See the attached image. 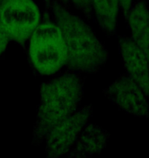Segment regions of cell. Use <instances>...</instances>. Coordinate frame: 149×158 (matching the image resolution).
Wrapping results in <instances>:
<instances>
[{"label": "cell", "instance_id": "obj_1", "mask_svg": "<svg viewBox=\"0 0 149 158\" xmlns=\"http://www.w3.org/2000/svg\"><path fill=\"white\" fill-rule=\"evenodd\" d=\"M45 3L62 30L69 72L95 74L100 71L107 61L109 53L91 27L59 0H45Z\"/></svg>", "mask_w": 149, "mask_h": 158}, {"label": "cell", "instance_id": "obj_2", "mask_svg": "<svg viewBox=\"0 0 149 158\" xmlns=\"http://www.w3.org/2000/svg\"><path fill=\"white\" fill-rule=\"evenodd\" d=\"M84 92V78L68 72L42 83L32 133V144L39 146L51 130L79 109Z\"/></svg>", "mask_w": 149, "mask_h": 158}, {"label": "cell", "instance_id": "obj_3", "mask_svg": "<svg viewBox=\"0 0 149 158\" xmlns=\"http://www.w3.org/2000/svg\"><path fill=\"white\" fill-rule=\"evenodd\" d=\"M29 57L35 71L42 75L58 72L68 60V51L62 30L47 18L30 38Z\"/></svg>", "mask_w": 149, "mask_h": 158}, {"label": "cell", "instance_id": "obj_4", "mask_svg": "<svg viewBox=\"0 0 149 158\" xmlns=\"http://www.w3.org/2000/svg\"><path fill=\"white\" fill-rule=\"evenodd\" d=\"M0 23L10 40L23 47L40 23V12L33 0H2Z\"/></svg>", "mask_w": 149, "mask_h": 158}, {"label": "cell", "instance_id": "obj_5", "mask_svg": "<svg viewBox=\"0 0 149 158\" xmlns=\"http://www.w3.org/2000/svg\"><path fill=\"white\" fill-rule=\"evenodd\" d=\"M92 114V106L79 108L72 115L56 126L45 139V157L61 158L68 153Z\"/></svg>", "mask_w": 149, "mask_h": 158}, {"label": "cell", "instance_id": "obj_6", "mask_svg": "<svg viewBox=\"0 0 149 158\" xmlns=\"http://www.w3.org/2000/svg\"><path fill=\"white\" fill-rule=\"evenodd\" d=\"M103 93L121 110L134 116H149L148 98L139 85L126 73L121 74Z\"/></svg>", "mask_w": 149, "mask_h": 158}, {"label": "cell", "instance_id": "obj_7", "mask_svg": "<svg viewBox=\"0 0 149 158\" xmlns=\"http://www.w3.org/2000/svg\"><path fill=\"white\" fill-rule=\"evenodd\" d=\"M118 46L126 74L139 85L149 99V63L145 55L129 36H121Z\"/></svg>", "mask_w": 149, "mask_h": 158}, {"label": "cell", "instance_id": "obj_8", "mask_svg": "<svg viewBox=\"0 0 149 158\" xmlns=\"http://www.w3.org/2000/svg\"><path fill=\"white\" fill-rule=\"evenodd\" d=\"M109 136V133L104 128L88 123L65 155L66 158H91L95 154H100L107 146Z\"/></svg>", "mask_w": 149, "mask_h": 158}, {"label": "cell", "instance_id": "obj_9", "mask_svg": "<svg viewBox=\"0 0 149 158\" xmlns=\"http://www.w3.org/2000/svg\"><path fill=\"white\" fill-rule=\"evenodd\" d=\"M126 20L133 40L149 63V10L146 0H135Z\"/></svg>", "mask_w": 149, "mask_h": 158}, {"label": "cell", "instance_id": "obj_10", "mask_svg": "<svg viewBox=\"0 0 149 158\" xmlns=\"http://www.w3.org/2000/svg\"><path fill=\"white\" fill-rule=\"evenodd\" d=\"M120 9L119 0H92L94 19L101 30L109 36L116 33Z\"/></svg>", "mask_w": 149, "mask_h": 158}, {"label": "cell", "instance_id": "obj_11", "mask_svg": "<svg viewBox=\"0 0 149 158\" xmlns=\"http://www.w3.org/2000/svg\"><path fill=\"white\" fill-rule=\"evenodd\" d=\"M69 2L72 4L77 10L81 11L85 17L88 19H94L92 0H69Z\"/></svg>", "mask_w": 149, "mask_h": 158}, {"label": "cell", "instance_id": "obj_12", "mask_svg": "<svg viewBox=\"0 0 149 158\" xmlns=\"http://www.w3.org/2000/svg\"><path fill=\"white\" fill-rule=\"evenodd\" d=\"M10 40V38L6 30L0 23V56L2 55V53L6 51Z\"/></svg>", "mask_w": 149, "mask_h": 158}, {"label": "cell", "instance_id": "obj_13", "mask_svg": "<svg viewBox=\"0 0 149 158\" xmlns=\"http://www.w3.org/2000/svg\"><path fill=\"white\" fill-rule=\"evenodd\" d=\"M134 1L135 0H119L120 5H121V10H122L123 14H124L125 19L127 18L129 10H130V7L132 6Z\"/></svg>", "mask_w": 149, "mask_h": 158}, {"label": "cell", "instance_id": "obj_14", "mask_svg": "<svg viewBox=\"0 0 149 158\" xmlns=\"http://www.w3.org/2000/svg\"><path fill=\"white\" fill-rule=\"evenodd\" d=\"M59 1H60L62 3H63L65 6H68L70 4L69 0H59Z\"/></svg>", "mask_w": 149, "mask_h": 158}, {"label": "cell", "instance_id": "obj_15", "mask_svg": "<svg viewBox=\"0 0 149 158\" xmlns=\"http://www.w3.org/2000/svg\"><path fill=\"white\" fill-rule=\"evenodd\" d=\"M2 0H0V6H1V3H2Z\"/></svg>", "mask_w": 149, "mask_h": 158}, {"label": "cell", "instance_id": "obj_16", "mask_svg": "<svg viewBox=\"0 0 149 158\" xmlns=\"http://www.w3.org/2000/svg\"><path fill=\"white\" fill-rule=\"evenodd\" d=\"M146 1H147V2H149V0H146Z\"/></svg>", "mask_w": 149, "mask_h": 158}]
</instances>
